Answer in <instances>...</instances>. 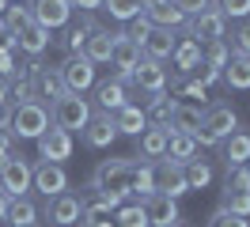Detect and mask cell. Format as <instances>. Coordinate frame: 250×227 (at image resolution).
Segmentation results:
<instances>
[{"instance_id":"cell-1","label":"cell","mask_w":250,"mask_h":227,"mask_svg":"<svg viewBox=\"0 0 250 227\" xmlns=\"http://www.w3.org/2000/svg\"><path fill=\"white\" fill-rule=\"evenodd\" d=\"M133 159H106V163L95 166L91 174V186L95 189H103L106 197H114L118 205H125L129 197H133Z\"/></svg>"},{"instance_id":"cell-2","label":"cell","mask_w":250,"mask_h":227,"mask_svg":"<svg viewBox=\"0 0 250 227\" xmlns=\"http://www.w3.org/2000/svg\"><path fill=\"white\" fill-rule=\"evenodd\" d=\"M235 129H239V114H235V106H228V103L205 106L201 133H197V148H216V144H224Z\"/></svg>"},{"instance_id":"cell-3","label":"cell","mask_w":250,"mask_h":227,"mask_svg":"<svg viewBox=\"0 0 250 227\" xmlns=\"http://www.w3.org/2000/svg\"><path fill=\"white\" fill-rule=\"evenodd\" d=\"M49 129V106L31 99V103L12 106V121H8V136H19V140H38V136Z\"/></svg>"},{"instance_id":"cell-4","label":"cell","mask_w":250,"mask_h":227,"mask_svg":"<svg viewBox=\"0 0 250 227\" xmlns=\"http://www.w3.org/2000/svg\"><path fill=\"white\" fill-rule=\"evenodd\" d=\"M91 118H95V110L83 95H68V91H64L61 99L49 106V121H53L57 129H64V133H76V129L83 133Z\"/></svg>"},{"instance_id":"cell-5","label":"cell","mask_w":250,"mask_h":227,"mask_svg":"<svg viewBox=\"0 0 250 227\" xmlns=\"http://www.w3.org/2000/svg\"><path fill=\"white\" fill-rule=\"evenodd\" d=\"M57 76H61V83H64L68 95H83V91L95 83V64L83 57V53H68V57L61 61Z\"/></svg>"},{"instance_id":"cell-6","label":"cell","mask_w":250,"mask_h":227,"mask_svg":"<svg viewBox=\"0 0 250 227\" xmlns=\"http://www.w3.org/2000/svg\"><path fill=\"white\" fill-rule=\"evenodd\" d=\"M31 174H34V166L27 163L23 155H12L8 163L0 166V193L8 197V201L27 197V189H31Z\"/></svg>"},{"instance_id":"cell-7","label":"cell","mask_w":250,"mask_h":227,"mask_svg":"<svg viewBox=\"0 0 250 227\" xmlns=\"http://www.w3.org/2000/svg\"><path fill=\"white\" fill-rule=\"evenodd\" d=\"M83 220V205H80V193H57L46 201V224L49 227H76Z\"/></svg>"},{"instance_id":"cell-8","label":"cell","mask_w":250,"mask_h":227,"mask_svg":"<svg viewBox=\"0 0 250 227\" xmlns=\"http://www.w3.org/2000/svg\"><path fill=\"white\" fill-rule=\"evenodd\" d=\"M152 186H156V193H167V197H174V201L182 193H189L182 163H174V159H152Z\"/></svg>"},{"instance_id":"cell-9","label":"cell","mask_w":250,"mask_h":227,"mask_svg":"<svg viewBox=\"0 0 250 227\" xmlns=\"http://www.w3.org/2000/svg\"><path fill=\"white\" fill-rule=\"evenodd\" d=\"M189 38L197 45H212V42H224L228 38V19L216 12V8H205L201 15L189 19Z\"/></svg>"},{"instance_id":"cell-10","label":"cell","mask_w":250,"mask_h":227,"mask_svg":"<svg viewBox=\"0 0 250 227\" xmlns=\"http://www.w3.org/2000/svg\"><path fill=\"white\" fill-rule=\"evenodd\" d=\"M110 64L118 68L114 80H118L122 87H125V83H133V68L141 64V45L133 42L129 34H114V57H110Z\"/></svg>"},{"instance_id":"cell-11","label":"cell","mask_w":250,"mask_h":227,"mask_svg":"<svg viewBox=\"0 0 250 227\" xmlns=\"http://www.w3.org/2000/svg\"><path fill=\"white\" fill-rule=\"evenodd\" d=\"M31 189H38V193L46 197H57V193H64L68 189V174H64V163H42L34 166V174H31Z\"/></svg>"},{"instance_id":"cell-12","label":"cell","mask_w":250,"mask_h":227,"mask_svg":"<svg viewBox=\"0 0 250 227\" xmlns=\"http://www.w3.org/2000/svg\"><path fill=\"white\" fill-rule=\"evenodd\" d=\"M80 205H83V220H80V227H95V224H103L110 212L118 208V201H114V197H106L103 189H95L91 182L83 186V193H80Z\"/></svg>"},{"instance_id":"cell-13","label":"cell","mask_w":250,"mask_h":227,"mask_svg":"<svg viewBox=\"0 0 250 227\" xmlns=\"http://www.w3.org/2000/svg\"><path fill=\"white\" fill-rule=\"evenodd\" d=\"M31 19L46 30H57V27H68L72 19V4L68 0H34L31 4Z\"/></svg>"},{"instance_id":"cell-14","label":"cell","mask_w":250,"mask_h":227,"mask_svg":"<svg viewBox=\"0 0 250 227\" xmlns=\"http://www.w3.org/2000/svg\"><path fill=\"white\" fill-rule=\"evenodd\" d=\"M144 205V216H148V227H174L182 216H178V201L167 193H152L141 201Z\"/></svg>"},{"instance_id":"cell-15","label":"cell","mask_w":250,"mask_h":227,"mask_svg":"<svg viewBox=\"0 0 250 227\" xmlns=\"http://www.w3.org/2000/svg\"><path fill=\"white\" fill-rule=\"evenodd\" d=\"M27 76H31V83H34V99H38V103L49 99V106H53L64 95V83H61V76H57V68H42V64L34 61V64H27Z\"/></svg>"},{"instance_id":"cell-16","label":"cell","mask_w":250,"mask_h":227,"mask_svg":"<svg viewBox=\"0 0 250 227\" xmlns=\"http://www.w3.org/2000/svg\"><path fill=\"white\" fill-rule=\"evenodd\" d=\"M38 155L46 159V163H64L68 155H72V133H64L57 125H49L46 133L38 136Z\"/></svg>"},{"instance_id":"cell-17","label":"cell","mask_w":250,"mask_h":227,"mask_svg":"<svg viewBox=\"0 0 250 227\" xmlns=\"http://www.w3.org/2000/svg\"><path fill=\"white\" fill-rule=\"evenodd\" d=\"M144 19L152 23V27L159 30H178V27H186L189 19L178 8H174V0H156V4H144Z\"/></svg>"},{"instance_id":"cell-18","label":"cell","mask_w":250,"mask_h":227,"mask_svg":"<svg viewBox=\"0 0 250 227\" xmlns=\"http://www.w3.org/2000/svg\"><path fill=\"white\" fill-rule=\"evenodd\" d=\"M174 45H178L174 30L152 27V34H148V38H144V45H141V53H144V61H156V64H163V61L174 57Z\"/></svg>"},{"instance_id":"cell-19","label":"cell","mask_w":250,"mask_h":227,"mask_svg":"<svg viewBox=\"0 0 250 227\" xmlns=\"http://www.w3.org/2000/svg\"><path fill=\"white\" fill-rule=\"evenodd\" d=\"M118 140V129H114V118L110 114H95L91 121H87V129H83V144L87 148H110Z\"/></svg>"},{"instance_id":"cell-20","label":"cell","mask_w":250,"mask_h":227,"mask_svg":"<svg viewBox=\"0 0 250 227\" xmlns=\"http://www.w3.org/2000/svg\"><path fill=\"white\" fill-rule=\"evenodd\" d=\"M201 118H205V106H189V103H178L171 114V133H186L197 140V133H201Z\"/></svg>"},{"instance_id":"cell-21","label":"cell","mask_w":250,"mask_h":227,"mask_svg":"<svg viewBox=\"0 0 250 227\" xmlns=\"http://www.w3.org/2000/svg\"><path fill=\"white\" fill-rule=\"evenodd\" d=\"M133 83L148 95H156V91H167V68L156 64V61H141L137 68H133Z\"/></svg>"},{"instance_id":"cell-22","label":"cell","mask_w":250,"mask_h":227,"mask_svg":"<svg viewBox=\"0 0 250 227\" xmlns=\"http://www.w3.org/2000/svg\"><path fill=\"white\" fill-rule=\"evenodd\" d=\"M167 140H171V129H163V125H148V129L137 136V144H141V155L148 159V163L167 155Z\"/></svg>"},{"instance_id":"cell-23","label":"cell","mask_w":250,"mask_h":227,"mask_svg":"<svg viewBox=\"0 0 250 227\" xmlns=\"http://www.w3.org/2000/svg\"><path fill=\"white\" fill-rule=\"evenodd\" d=\"M114 118V129H118V136H141L144 129H148V118H144V110L141 106H133V103H125L118 114H110Z\"/></svg>"},{"instance_id":"cell-24","label":"cell","mask_w":250,"mask_h":227,"mask_svg":"<svg viewBox=\"0 0 250 227\" xmlns=\"http://www.w3.org/2000/svg\"><path fill=\"white\" fill-rule=\"evenodd\" d=\"M80 53L91 61V64H106V61L114 57V30H103V27H99L91 38L83 42V49H80Z\"/></svg>"},{"instance_id":"cell-25","label":"cell","mask_w":250,"mask_h":227,"mask_svg":"<svg viewBox=\"0 0 250 227\" xmlns=\"http://www.w3.org/2000/svg\"><path fill=\"white\" fill-rule=\"evenodd\" d=\"M16 42H19V49H23V53L42 57V53L49 49V30H46V27H38V23L31 19V23H27V27L16 34Z\"/></svg>"},{"instance_id":"cell-26","label":"cell","mask_w":250,"mask_h":227,"mask_svg":"<svg viewBox=\"0 0 250 227\" xmlns=\"http://www.w3.org/2000/svg\"><path fill=\"white\" fill-rule=\"evenodd\" d=\"M95 106H99V114H118L125 106V87L118 80H106V83H99L95 87Z\"/></svg>"},{"instance_id":"cell-27","label":"cell","mask_w":250,"mask_h":227,"mask_svg":"<svg viewBox=\"0 0 250 227\" xmlns=\"http://www.w3.org/2000/svg\"><path fill=\"white\" fill-rule=\"evenodd\" d=\"M224 163L228 166H247L250 163V133L235 129V133L224 140Z\"/></svg>"},{"instance_id":"cell-28","label":"cell","mask_w":250,"mask_h":227,"mask_svg":"<svg viewBox=\"0 0 250 227\" xmlns=\"http://www.w3.org/2000/svg\"><path fill=\"white\" fill-rule=\"evenodd\" d=\"M174 106H178V99H171L167 91H156L152 99H148V110H144V118H148V125H171V114H174Z\"/></svg>"},{"instance_id":"cell-29","label":"cell","mask_w":250,"mask_h":227,"mask_svg":"<svg viewBox=\"0 0 250 227\" xmlns=\"http://www.w3.org/2000/svg\"><path fill=\"white\" fill-rule=\"evenodd\" d=\"M224 83L235 91H250V57H239L231 53L228 64H224Z\"/></svg>"},{"instance_id":"cell-30","label":"cell","mask_w":250,"mask_h":227,"mask_svg":"<svg viewBox=\"0 0 250 227\" xmlns=\"http://www.w3.org/2000/svg\"><path fill=\"white\" fill-rule=\"evenodd\" d=\"M12 227H38V208H34L31 197H16L8 205V216H4Z\"/></svg>"},{"instance_id":"cell-31","label":"cell","mask_w":250,"mask_h":227,"mask_svg":"<svg viewBox=\"0 0 250 227\" xmlns=\"http://www.w3.org/2000/svg\"><path fill=\"white\" fill-rule=\"evenodd\" d=\"M163 159H174V163L186 166L189 159H197V140L186 133H171V140H167V155Z\"/></svg>"},{"instance_id":"cell-32","label":"cell","mask_w":250,"mask_h":227,"mask_svg":"<svg viewBox=\"0 0 250 227\" xmlns=\"http://www.w3.org/2000/svg\"><path fill=\"white\" fill-rule=\"evenodd\" d=\"M103 8L118 23H133L137 15H144V0H103Z\"/></svg>"},{"instance_id":"cell-33","label":"cell","mask_w":250,"mask_h":227,"mask_svg":"<svg viewBox=\"0 0 250 227\" xmlns=\"http://www.w3.org/2000/svg\"><path fill=\"white\" fill-rule=\"evenodd\" d=\"M171 61L182 68V72H193V68L201 64V45L193 42V38H186V42L174 45V57H171Z\"/></svg>"},{"instance_id":"cell-34","label":"cell","mask_w":250,"mask_h":227,"mask_svg":"<svg viewBox=\"0 0 250 227\" xmlns=\"http://www.w3.org/2000/svg\"><path fill=\"white\" fill-rule=\"evenodd\" d=\"M182 174H186V189H205L212 182V166L205 163V159H189L182 166Z\"/></svg>"},{"instance_id":"cell-35","label":"cell","mask_w":250,"mask_h":227,"mask_svg":"<svg viewBox=\"0 0 250 227\" xmlns=\"http://www.w3.org/2000/svg\"><path fill=\"white\" fill-rule=\"evenodd\" d=\"M114 212H118V224H114V227H148V216H144L141 201H137V205L125 201V205H118Z\"/></svg>"},{"instance_id":"cell-36","label":"cell","mask_w":250,"mask_h":227,"mask_svg":"<svg viewBox=\"0 0 250 227\" xmlns=\"http://www.w3.org/2000/svg\"><path fill=\"white\" fill-rule=\"evenodd\" d=\"M133 193L141 197V201L156 193V186H152V163H148V159L133 166Z\"/></svg>"},{"instance_id":"cell-37","label":"cell","mask_w":250,"mask_h":227,"mask_svg":"<svg viewBox=\"0 0 250 227\" xmlns=\"http://www.w3.org/2000/svg\"><path fill=\"white\" fill-rule=\"evenodd\" d=\"M95 30H99V27H95L91 19H83L80 27H72V30H68V34H64V49H68V53H80V49H83V42L91 38Z\"/></svg>"},{"instance_id":"cell-38","label":"cell","mask_w":250,"mask_h":227,"mask_svg":"<svg viewBox=\"0 0 250 227\" xmlns=\"http://www.w3.org/2000/svg\"><path fill=\"white\" fill-rule=\"evenodd\" d=\"M224 193H250V166H228Z\"/></svg>"},{"instance_id":"cell-39","label":"cell","mask_w":250,"mask_h":227,"mask_svg":"<svg viewBox=\"0 0 250 227\" xmlns=\"http://www.w3.org/2000/svg\"><path fill=\"white\" fill-rule=\"evenodd\" d=\"M224 19H250V0H212Z\"/></svg>"},{"instance_id":"cell-40","label":"cell","mask_w":250,"mask_h":227,"mask_svg":"<svg viewBox=\"0 0 250 227\" xmlns=\"http://www.w3.org/2000/svg\"><path fill=\"white\" fill-rule=\"evenodd\" d=\"M231 53L250 57V19H239V27L231 30Z\"/></svg>"},{"instance_id":"cell-41","label":"cell","mask_w":250,"mask_h":227,"mask_svg":"<svg viewBox=\"0 0 250 227\" xmlns=\"http://www.w3.org/2000/svg\"><path fill=\"white\" fill-rule=\"evenodd\" d=\"M27 23H31V8H23V4H16V8H4V27L12 30V34H19Z\"/></svg>"},{"instance_id":"cell-42","label":"cell","mask_w":250,"mask_h":227,"mask_svg":"<svg viewBox=\"0 0 250 227\" xmlns=\"http://www.w3.org/2000/svg\"><path fill=\"white\" fill-rule=\"evenodd\" d=\"M220 208L235 212V216H247L250 220V193H224V205Z\"/></svg>"},{"instance_id":"cell-43","label":"cell","mask_w":250,"mask_h":227,"mask_svg":"<svg viewBox=\"0 0 250 227\" xmlns=\"http://www.w3.org/2000/svg\"><path fill=\"white\" fill-rule=\"evenodd\" d=\"M208 227H250V220L247 216H235V212H228V208H216L212 220H208Z\"/></svg>"},{"instance_id":"cell-44","label":"cell","mask_w":250,"mask_h":227,"mask_svg":"<svg viewBox=\"0 0 250 227\" xmlns=\"http://www.w3.org/2000/svg\"><path fill=\"white\" fill-rule=\"evenodd\" d=\"M228 57H231V49H228V42H212V45H208V61H205V64H212V68H220V72H224V64H228Z\"/></svg>"},{"instance_id":"cell-45","label":"cell","mask_w":250,"mask_h":227,"mask_svg":"<svg viewBox=\"0 0 250 227\" xmlns=\"http://www.w3.org/2000/svg\"><path fill=\"white\" fill-rule=\"evenodd\" d=\"M174 8L186 15V19H193V15H201L205 8H212V0H174Z\"/></svg>"},{"instance_id":"cell-46","label":"cell","mask_w":250,"mask_h":227,"mask_svg":"<svg viewBox=\"0 0 250 227\" xmlns=\"http://www.w3.org/2000/svg\"><path fill=\"white\" fill-rule=\"evenodd\" d=\"M148 34H152V23H148L144 15H137V19L129 23V38H133L137 45H144V38H148Z\"/></svg>"},{"instance_id":"cell-47","label":"cell","mask_w":250,"mask_h":227,"mask_svg":"<svg viewBox=\"0 0 250 227\" xmlns=\"http://www.w3.org/2000/svg\"><path fill=\"white\" fill-rule=\"evenodd\" d=\"M193 76H197V83H201V87H208V83H216V80H224V72H220V68H212V64H197V68H193Z\"/></svg>"},{"instance_id":"cell-48","label":"cell","mask_w":250,"mask_h":227,"mask_svg":"<svg viewBox=\"0 0 250 227\" xmlns=\"http://www.w3.org/2000/svg\"><path fill=\"white\" fill-rule=\"evenodd\" d=\"M12 72H16V61H12V53H8V49H0V80H8Z\"/></svg>"},{"instance_id":"cell-49","label":"cell","mask_w":250,"mask_h":227,"mask_svg":"<svg viewBox=\"0 0 250 227\" xmlns=\"http://www.w3.org/2000/svg\"><path fill=\"white\" fill-rule=\"evenodd\" d=\"M8 121H12V103H0V133H8Z\"/></svg>"},{"instance_id":"cell-50","label":"cell","mask_w":250,"mask_h":227,"mask_svg":"<svg viewBox=\"0 0 250 227\" xmlns=\"http://www.w3.org/2000/svg\"><path fill=\"white\" fill-rule=\"evenodd\" d=\"M72 8H83V12H95V8H103V0H68Z\"/></svg>"},{"instance_id":"cell-51","label":"cell","mask_w":250,"mask_h":227,"mask_svg":"<svg viewBox=\"0 0 250 227\" xmlns=\"http://www.w3.org/2000/svg\"><path fill=\"white\" fill-rule=\"evenodd\" d=\"M8 91H12V83H8V80H0V103H8Z\"/></svg>"},{"instance_id":"cell-52","label":"cell","mask_w":250,"mask_h":227,"mask_svg":"<svg viewBox=\"0 0 250 227\" xmlns=\"http://www.w3.org/2000/svg\"><path fill=\"white\" fill-rule=\"evenodd\" d=\"M8 205H12V201H8V197L0 193V220H4V216H8Z\"/></svg>"},{"instance_id":"cell-53","label":"cell","mask_w":250,"mask_h":227,"mask_svg":"<svg viewBox=\"0 0 250 227\" xmlns=\"http://www.w3.org/2000/svg\"><path fill=\"white\" fill-rule=\"evenodd\" d=\"M95 227H114V224H110V220H103V224H95Z\"/></svg>"},{"instance_id":"cell-54","label":"cell","mask_w":250,"mask_h":227,"mask_svg":"<svg viewBox=\"0 0 250 227\" xmlns=\"http://www.w3.org/2000/svg\"><path fill=\"white\" fill-rule=\"evenodd\" d=\"M0 15H4V0H0Z\"/></svg>"},{"instance_id":"cell-55","label":"cell","mask_w":250,"mask_h":227,"mask_svg":"<svg viewBox=\"0 0 250 227\" xmlns=\"http://www.w3.org/2000/svg\"><path fill=\"white\" fill-rule=\"evenodd\" d=\"M144 4H156V0H144Z\"/></svg>"},{"instance_id":"cell-56","label":"cell","mask_w":250,"mask_h":227,"mask_svg":"<svg viewBox=\"0 0 250 227\" xmlns=\"http://www.w3.org/2000/svg\"><path fill=\"white\" fill-rule=\"evenodd\" d=\"M174 227H186V224H174Z\"/></svg>"}]
</instances>
